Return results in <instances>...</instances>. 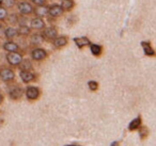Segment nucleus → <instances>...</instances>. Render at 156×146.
<instances>
[{"label": "nucleus", "mask_w": 156, "mask_h": 146, "mask_svg": "<svg viewBox=\"0 0 156 146\" xmlns=\"http://www.w3.org/2000/svg\"><path fill=\"white\" fill-rule=\"evenodd\" d=\"M5 59H7L8 63H9L11 66H18V64H20L23 60V56H22V54H20V52H17V51H10L7 54Z\"/></svg>", "instance_id": "1"}, {"label": "nucleus", "mask_w": 156, "mask_h": 146, "mask_svg": "<svg viewBox=\"0 0 156 146\" xmlns=\"http://www.w3.org/2000/svg\"><path fill=\"white\" fill-rule=\"evenodd\" d=\"M17 10L22 15H31L33 13L34 7L28 1H20L17 3Z\"/></svg>", "instance_id": "2"}, {"label": "nucleus", "mask_w": 156, "mask_h": 146, "mask_svg": "<svg viewBox=\"0 0 156 146\" xmlns=\"http://www.w3.org/2000/svg\"><path fill=\"white\" fill-rule=\"evenodd\" d=\"M0 79L3 82H11L15 79V73L11 68L2 67L0 68Z\"/></svg>", "instance_id": "3"}, {"label": "nucleus", "mask_w": 156, "mask_h": 146, "mask_svg": "<svg viewBox=\"0 0 156 146\" xmlns=\"http://www.w3.org/2000/svg\"><path fill=\"white\" fill-rule=\"evenodd\" d=\"M43 35L45 41H52L55 37L58 36V30L55 27H48V28H44L41 33Z\"/></svg>", "instance_id": "4"}, {"label": "nucleus", "mask_w": 156, "mask_h": 146, "mask_svg": "<svg viewBox=\"0 0 156 146\" xmlns=\"http://www.w3.org/2000/svg\"><path fill=\"white\" fill-rule=\"evenodd\" d=\"M31 58L34 61H43L47 58V52L45 49H42V48H35L31 51Z\"/></svg>", "instance_id": "5"}, {"label": "nucleus", "mask_w": 156, "mask_h": 146, "mask_svg": "<svg viewBox=\"0 0 156 146\" xmlns=\"http://www.w3.org/2000/svg\"><path fill=\"white\" fill-rule=\"evenodd\" d=\"M41 95V91L37 86H28L26 89V96L29 100H37Z\"/></svg>", "instance_id": "6"}, {"label": "nucleus", "mask_w": 156, "mask_h": 146, "mask_svg": "<svg viewBox=\"0 0 156 146\" xmlns=\"http://www.w3.org/2000/svg\"><path fill=\"white\" fill-rule=\"evenodd\" d=\"M62 14H63V10L60 5L55 3V5H51L50 7H48V15L51 16V17L55 18L60 17Z\"/></svg>", "instance_id": "7"}, {"label": "nucleus", "mask_w": 156, "mask_h": 146, "mask_svg": "<svg viewBox=\"0 0 156 146\" xmlns=\"http://www.w3.org/2000/svg\"><path fill=\"white\" fill-rule=\"evenodd\" d=\"M30 28L33 29V30H43L44 28H45L46 24L45 22H44L43 18L41 17H37L35 16L34 18H32L30 22Z\"/></svg>", "instance_id": "8"}, {"label": "nucleus", "mask_w": 156, "mask_h": 146, "mask_svg": "<svg viewBox=\"0 0 156 146\" xmlns=\"http://www.w3.org/2000/svg\"><path fill=\"white\" fill-rule=\"evenodd\" d=\"M20 77L24 83H30L35 80V75L31 71H20Z\"/></svg>", "instance_id": "9"}, {"label": "nucleus", "mask_w": 156, "mask_h": 146, "mask_svg": "<svg viewBox=\"0 0 156 146\" xmlns=\"http://www.w3.org/2000/svg\"><path fill=\"white\" fill-rule=\"evenodd\" d=\"M23 94H24V90L20 86H15V88H12L9 91V97L12 100H18V99L22 98Z\"/></svg>", "instance_id": "10"}, {"label": "nucleus", "mask_w": 156, "mask_h": 146, "mask_svg": "<svg viewBox=\"0 0 156 146\" xmlns=\"http://www.w3.org/2000/svg\"><path fill=\"white\" fill-rule=\"evenodd\" d=\"M33 13L35 14L37 17H46L48 15V7H46L45 5H37V8H34V10H33Z\"/></svg>", "instance_id": "11"}, {"label": "nucleus", "mask_w": 156, "mask_h": 146, "mask_svg": "<svg viewBox=\"0 0 156 146\" xmlns=\"http://www.w3.org/2000/svg\"><path fill=\"white\" fill-rule=\"evenodd\" d=\"M67 43H69V40H67V37L64 36V35H63V36H57L52 40V44H54V46L56 48L64 47V46L67 45Z\"/></svg>", "instance_id": "12"}, {"label": "nucleus", "mask_w": 156, "mask_h": 146, "mask_svg": "<svg viewBox=\"0 0 156 146\" xmlns=\"http://www.w3.org/2000/svg\"><path fill=\"white\" fill-rule=\"evenodd\" d=\"M74 42H75L76 46H77L78 48H83L86 47V46L90 45L91 44V42H90V40L88 39L87 36H80V37H75V39L73 40Z\"/></svg>", "instance_id": "13"}, {"label": "nucleus", "mask_w": 156, "mask_h": 146, "mask_svg": "<svg viewBox=\"0 0 156 146\" xmlns=\"http://www.w3.org/2000/svg\"><path fill=\"white\" fill-rule=\"evenodd\" d=\"M44 37L43 35L41 34V33H32V34L30 35V43L32 44V45H41V44L44 43Z\"/></svg>", "instance_id": "14"}, {"label": "nucleus", "mask_w": 156, "mask_h": 146, "mask_svg": "<svg viewBox=\"0 0 156 146\" xmlns=\"http://www.w3.org/2000/svg\"><path fill=\"white\" fill-rule=\"evenodd\" d=\"M3 35H5L7 40L15 39V37L18 35L17 29L14 28V27H9V28H5V32H3Z\"/></svg>", "instance_id": "15"}, {"label": "nucleus", "mask_w": 156, "mask_h": 146, "mask_svg": "<svg viewBox=\"0 0 156 146\" xmlns=\"http://www.w3.org/2000/svg\"><path fill=\"white\" fill-rule=\"evenodd\" d=\"M3 49H5V51H8V52H10V51H18V49H20V46H18L15 42L12 41V40H9V41L5 42V43L3 44Z\"/></svg>", "instance_id": "16"}, {"label": "nucleus", "mask_w": 156, "mask_h": 146, "mask_svg": "<svg viewBox=\"0 0 156 146\" xmlns=\"http://www.w3.org/2000/svg\"><path fill=\"white\" fill-rule=\"evenodd\" d=\"M17 33L18 35H23V36H28V35L31 34V28L28 27L27 25L22 24L18 26L17 28Z\"/></svg>", "instance_id": "17"}, {"label": "nucleus", "mask_w": 156, "mask_h": 146, "mask_svg": "<svg viewBox=\"0 0 156 146\" xmlns=\"http://www.w3.org/2000/svg\"><path fill=\"white\" fill-rule=\"evenodd\" d=\"M141 46H142L143 51H144V54H147V56H149V57L155 56V51H154V49L152 48L150 42H142V43H141Z\"/></svg>", "instance_id": "18"}, {"label": "nucleus", "mask_w": 156, "mask_h": 146, "mask_svg": "<svg viewBox=\"0 0 156 146\" xmlns=\"http://www.w3.org/2000/svg\"><path fill=\"white\" fill-rule=\"evenodd\" d=\"M20 71H31L32 69V62L29 59H24L23 58L22 62L18 64Z\"/></svg>", "instance_id": "19"}, {"label": "nucleus", "mask_w": 156, "mask_h": 146, "mask_svg": "<svg viewBox=\"0 0 156 146\" xmlns=\"http://www.w3.org/2000/svg\"><path fill=\"white\" fill-rule=\"evenodd\" d=\"M61 8H62L63 12H69L75 5L74 0H62L61 1Z\"/></svg>", "instance_id": "20"}, {"label": "nucleus", "mask_w": 156, "mask_h": 146, "mask_svg": "<svg viewBox=\"0 0 156 146\" xmlns=\"http://www.w3.org/2000/svg\"><path fill=\"white\" fill-rule=\"evenodd\" d=\"M90 51L93 56L98 57L102 54L103 52V47L98 44H90Z\"/></svg>", "instance_id": "21"}, {"label": "nucleus", "mask_w": 156, "mask_h": 146, "mask_svg": "<svg viewBox=\"0 0 156 146\" xmlns=\"http://www.w3.org/2000/svg\"><path fill=\"white\" fill-rule=\"evenodd\" d=\"M140 126H141V118H140V116H138V117L134 118V120L129 123L128 129H129L130 131H134V130H137Z\"/></svg>", "instance_id": "22"}, {"label": "nucleus", "mask_w": 156, "mask_h": 146, "mask_svg": "<svg viewBox=\"0 0 156 146\" xmlns=\"http://www.w3.org/2000/svg\"><path fill=\"white\" fill-rule=\"evenodd\" d=\"M5 19L9 20V23H11V25L20 24V16H18L17 14H11V15L8 14V16H7Z\"/></svg>", "instance_id": "23"}, {"label": "nucleus", "mask_w": 156, "mask_h": 146, "mask_svg": "<svg viewBox=\"0 0 156 146\" xmlns=\"http://www.w3.org/2000/svg\"><path fill=\"white\" fill-rule=\"evenodd\" d=\"M8 16V10L5 7H0V22H3L5 20Z\"/></svg>", "instance_id": "24"}, {"label": "nucleus", "mask_w": 156, "mask_h": 146, "mask_svg": "<svg viewBox=\"0 0 156 146\" xmlns=\"http://www.w3.org/2000/svg\"><path fill=\"white\" fill-rule=\"evenodd\" d=\"M1 3L5 5V8H13L16 3V0H2Z\"/></svg>", "instance_id": "25"}, {"label": "nucleus", "mask_w": 156, "mask_h": 146, "mask_svg": "<svg viewBox=\"0 0 156 146\" xmlns=\"http://www.w3.org/2000/svg\"><path fill=\"white\" fill-rule=\"evenodd\" d=\"M88 86H89V89L92 92H94V91H96L98 89V83L96 81H94V80H90L88 82Z\"/></svg>", "instance_id": "26"}, {"label": "nucleus", "mask_w": 156, "mask_h": 146, "mask_svg": "<svg viewBox=\"0 0 156 146\" xmlns=\"http://www.w3.org/2000/svg\"><path fill=\"white\" fill-rule=\"evenodd\" d=\"M31 2L35 5H46L47 0H31Z\"/></svg>", "instance_id": "27"}, {"label": "nucleus", "mask_w": 156, "mask_h": 146, "mask_svg": "<svg viewBox=\"0 0 156 146\" xmlns=\"http://www.w3.org/2000/svg\"><path fill=\"white\" fill-rule=\"evenodd\" d=\"M5 26H3L1 23H0V36H2L3 35V32H5Z\"/></svg>", "instance_id": "28"}, {"label": "nucleus", "mask_w": 156, "mask_h": 146, "mask_svg": "<svg viewBox=\"0 0 156 146\" xmlns=\"http://www.w3.org/2000/svg\"><path fill=\"white\" fill-rule=\"evenodd\" d=\"M2 103H3V96L1 94H0V105H1Z\"/></svg>", "instance_id": "29"}]
</instances>
